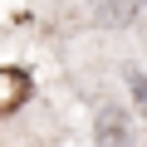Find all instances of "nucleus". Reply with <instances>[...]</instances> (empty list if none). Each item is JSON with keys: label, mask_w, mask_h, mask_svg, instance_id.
<instances>
[{"label": "nucleus", "mask_w": 147, "mask_h": 147, "mask_svg": "<svg viewBox=\"0 0 147 147\" xmlns=\"http://www.w3.org/2000/svg\"><path fill=\"white\" fill-rule=\"evenodd\" d=\"M98 142L103 147H132V132H127V118H123V108H98Z\"/></svg>", "instance_id": "1"}, {"label": "nucleus", "mask_w": 147, "mask_h": 147, "mask_svg": "<svg viewBox=\"0 0 147 147\" xmlns=\"http://www.w3.org/2000/svg\"><path fill=\"white\" fill-rule=\"evenodd\" d=\"M127 84H132V98H137V108L147 118V74H127Z\"/></svg>", "instance_id": "3"}, {"label": "nucleus", "mask_w": 147, "mask_h": 147, "mask_svg": "<svg viewBox=\"0 0 147 147\" xmlns=\"http://www.w3.org/2000/svg\"><path fill=\"white\" fill-rule=\"evenodd\" d=\"M25 74H15V69H0V113H5V108H15L20 98H25Z\"/></svg>", "instance_id": "2"}]
</instances>
